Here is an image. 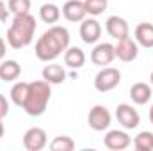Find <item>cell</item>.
<instances>
[{
  "label": "cell",
  "mask_w": 153,
  "mask_h": 151,
  "mask_svg": "<svg viewBox=\"0 0 153 151\" xmlns=\"http://www.w3.org/2000/svg\"><path fill=\"white\" fill-rule=\"evenodd\" d=\"M68 46H70V32H68V29L61 27V25H52L36 41L34 53H36V57L39 61L52 62L62 52H66Z\"/></svg>",
  "instance_id": "cell-1"
},
{
  "label": "cell",
  "mask_w": 153,
  "mask_h": 151,
  "mask_svg": "<svg viewBox=\"0 0 153 151\" xmlns=\"http://www.w3.org/2000/svg\"><path fill=\"white\" fill-rule=\"evenodd\" d=\"M36 29H38L36 18L30 13H27V14H14L13 23L7 29L5 39H7L9 46L14 48V50L25 48V46H29L34 41Z\"/></svg>",
  "instance_id": "cell-2"
},
{
  "label": "cell",
  "mask_w": 153,
  "mask_h": 151,
  "mask_svg": "<svg viewBox=\"0 0 153 151\" xmlns=\"http://www.w3.org/2000/svg\"><path fill=\"white\" fill-rule=\"evenodd\" d=\"M50 96H52V89H50V84L46 80L30 82L29 84L27 100H25V103H23L22 109L29 115L38 117L41 114H45L46 107H48V101H50Z\"/></svg>",
  "instance_id": "cell-3"
},
{
  "label": "cell",
  "mask_w": 153,
  "mask_h": 151,
  "mask_svg": "<svg viewBox=\"0 0 153 151\" xmlns=\"http://www.w3.org/2000/svg\"><path fill=\"white\" fill-rule=\"evenodd\" d=\"M119 82H121L119 70L111 68V66H105L94 76V89L98 93H109V91H112V89H116L119 85Z\"/></svg>",
  "instance_id": "cell-4"
},
{
  "label": "cell",
  "mask_w": 153,
  "mask_h": 151,
  "mask_svg": "<svg viewBox=\"0 0 153 151\" xmlns=\"http://www.w3.org/2000/svg\"><path fill=\"white\" fill-rule=\"evenodd\" d=\"M112 123V115L109 112L107 107L103 105H94L89 114H87V124L94 130V132H103L111 126Z\"/></svg>",
  "instance_id": "cell-5"
},
{
  "label": "cell",
  "mask_w": 153,
  "mask_h": 151,
  "mask_svg": "<svg viewBox=\"0 0 153 151\" xmlns=\"http://www.w3.org/2000/svg\"><path fill=\"white\" fill-rule=\"evenodd\" d=\"M116 119H117V123H119L125 130H134V128H137L139 123H141L139 112H137L132 105H128V103H119V105L116 107Z\"/></svg>",
  "instance_id": "cell-6"
},
{
  "label": "cell",
  "mask_w": 153,
  "mask_h": 151,
  "mask_svg": "<svg viewBox=\"0 0 153 151\" xmlns=\"http://www.w3.org/2000/svg\"><path fill=\"white\" fill-rule=\"evenodd\" d=\"M46 132L39 126H32L23 133V148L27 151H41L46 146Z\"/></svg>",
  "instance_id": "cell-7"
},
{
  "label": "cell",
  "mask_w": 153,
  "mask_h": 151,
  "mask_svg": "<svg viewBox=\"0 0 153 151\" xmlns=\"http://www.w3.org/2000/svg\"><path fill=\"white\" fill-rule=\"evenodd\" d=\"M114 50H116V57L119 61H123V62H132L139 55V44H137V41H134L130 36L119 39L117 44L114 46Z\"/></svg>",
  "instance_id": "cell-8"
},
{
  "label": "cell",
  "mask_w": 153,
  "mask_h": 151,
  "mask_svg": "<svg viewBox=\"0 0 153 151\" xmlns=\"http://www.w3.org/2000/svg\"><path fill=\"white\" fill-rule=\"evenodd\" d=\"M80 38L85 44H94L102 38V25L94 20V16H85L80 21Z\"/></svg>",
  "instance_id": "cell-9"
},
{
  "label": "cell",
  "mask_w": 153,
  "mask_h": 151,
  "mask_svg": "<svg viewBox=\"0 0 153 151\" xmlns=\"http://www.w3.org/2000/svg\"><path fill=\"white\" fill-rule=\"evenodd\" d=\"M103 144L107 150L112 151H123L132 144V139L126 132L123 130H109L103 137Z\"/></svg>",
  "instance_id": "cell-10"
},
{
  "label": "cell",
  "mask_w": 153,
  "mask_h": 151,
  "mask_svg": "<svg viewBox=\"0 0 153 151\" xmlns=\"http://www.w3.org/2000/svg\"><path fill=\"white\" fill-rule=\"evenodd\" d=\"M114 59H116V50L114 44H111V43H100L91 52V61L96 66H102V68L109 66Z\"/></svg>",
  "instance_id": "cell-11"
},
{
  "label": "cell",
  "mask_w": 153,
  "mask_h": 151,
  "mask_svg": "<svg viewBox=\"0 0 153 151\" xmlns=\"http://www.w3.org/2000/svg\"><path fill=\"white\" fill-rule=\"evenodd\" d=\"M105 29H107L109 36L117 39V41L123 39V38H126V36L130 34V27H128L126 20L121 18V16H109L107 21H105Z\"/></svg>",
  "instance_id": "cell-12"
},
{
  "label": "cell",
  "mask_w": 153,
  "mask_h": 151,
  "mask_svg": "<svg viewBox=\"0 0 153 151\" xmlns=\"http://www.w3.org/2000/svg\"><path fill=\"white\" fill-rule=\"evenodd\" d=\"M62 16L68 20V21H71V23H78V21H82L85 16H87V13H85V7H84V2H80V0H68L64 5H62Z\"/></svg>",
  "instance_id": "cell-13"
},
{
  "label": "cell",
  "mask_w": 153,
  "mask_h": 151,
  "mask_svg": "<svg viewBox=\"0 0 153 151\" xmlns=\"http://www.w3.org/2000/svg\"><path fill=\"white\" fill-rule=\"evenodd\" d=\"M152 85L144 84V82H137L130 87V100L135 103V105H146L150 100H152Z\"/></svg>",
  "instance_id": "cell-14"
},
{
  "label": "cell",
  "mask_w": 153,
  "mask_h": 151,
  "mask_svg": "<svg viewBox=\"0 0 153 151\" xmlns=\"http://www.w3.org/2000/svg\"><path fill=\"white\" fill-rule=\"evenodd\" d=\"M64 64L71 70H78L85 64V53L78 46H68L64 52Z\"/></svg>",
  "instance_id": "cell-15"
},
{
  "label": "cell",
  "mask_w": 153,
  "mask_h": 151,
  "mask_svg": "<svg viewBox=\"0 0 153 151\" xmlns=\"http://www.w3.org/2000/svg\"><path fill=\"white\" fill-rule=\"evenodd\" d=\"M41 75H43V80H46L50 85H57V84H62L66 80V71L62 70V66H59L55 62L45 66Z\"/></svg>",
  "instance_id": "cell-16"
},
{
  "label": "cell",
  "mask_w": 153,
  "mask_h": 151,
  "mask_svg": "<svg viewBox=\"0 0 153 151\" xmlns=\"http://www.w3.org/2000/svg\"><path fill=\"white\" fill-rule=\"evenodd\" d=\"M135 41L143 48H153V23H139L135 27Z\"/></svg>",
  "instance_id": "cell-17"
},
{
  "label": "cell",
  "mask_w": 153,
  "mask_h": 151,
  "mask_svg": "<svg viewBox=\"0 0 153 151\" xmlns=\"http://www.w3.org/2000/svg\"><path fill=\"white\" fill-rule=\"evenodd\" d=\"M20 75H22V66L16 61H4L0 64V80L14 82Z\"/></svg>",
  "instance_id": "cell-18"
},
{
  "label": "cell",
  "mask_w": 153,
  "mask_h": 151,
  "mask_svg": "<svg viewBox=\"0 0 153 151\" xmlns=\"http://www.w3.org/2000/svg\"><path fill=\"white\" fill-rule=\"evenodd\" d=\"M61 9L55 5V4H43L41 7H39V18L45 21V23H48V25H53V23H57L59 21V18H61Z\"/></svg>",
  "instance_id": "cell-19"
},
{
  "label": "cell",
  "mask_w": 153,
  "mask_h": 151,
  "mask_svg": "<svg viewBox=\"0 0 153 151\" xmlns=\"http://www.w3.org/2000/svg\"><path fill=\"white\" fill-rule=\"evenodd\" d=\"M27 93H29V84L27 82H16L11 87V101L16 107H23V103L27 100Z\"/></svg>",
  "instance_id": "cell-20"
},
{
  "label": "cell",
  "mask_w": 153,
  "mask_h": 151,
  "mask_svg": "<svg viewBox=\"0 0 153 151\" xmlns=\"http://www.w3.org/2000/svg\"><path fill=\"white\" fill-rule=\"evenodd\" d=\"M134 148L137 151H153V133L152 132H141L134 139Z\"/></svg>",
  "instance_id": "cell-21"
},
{
  "label": "cell",
  "mask_w": 153,
  "mask_h": 151,
  "mask_svg": "<svg viewBox=\"0 0 153 151\" xmlns=\"http://www.w3.org/2000/svg\"><path fill=\"white\" fill-rule=\"evenodd\" d=\"M107 5H109L107 0H84L85 13H87L89 16H94V18L100 16V14H103L105 9H107Z\"/></svg>",
  "instance_id": "cell-22"
},
{
  "label": "cell",
  "mask_w": 153,
  "mask_h": 151,
  "mask_svg": "<svg viewBox=\"0 0 153 151\" xmlns=\"http://www.w3.org/2000/svg\"><path fill=\"white\" fill-rule=\"evenodd\" d=\"M50 150L52 151H73L75 150V142L68 135H59V137H55L50 142Z\"/></svg>",
  "instance_id": "cell-23"
},
{
  "label": "cell",
  "mask_w": 153,
  "mask_h": 151,
  "mask_svg": "<svg viewBox=\"0 0 153 151\" xmlns=\"http://www.w3.org/2000/svg\"><path fill=\"white\" fill-rule=\"evenodd\" d=\"M7 7L13 14H27L30 11V0H9Z\"/></svg>",
  "instance_id": "cell-24"
},
{
  "label": "cell",
  "mask_w": 153,
  "mask_h": 151,
  "mask_svg": "<svg viewBox=\"0 0 153 151\" xmlns=\"http://www.w3.org/2000/svg\"><path fill=\"white\" fill-rule=\"evenodd\" d=\"M9 14H11V13H9V7L5 5L4 0H0V21L5 23V21L9 20Z\"/></svg>",
  "instance_id": "cell-25"
},
{
  "label": "cell",
  "mask_w": 153,
  "mask_h": 151,
  "mask_svg": "<svg viewBox=\"0 0 153 151\" xmlns=\"http://www.w3.org/2000/svg\"><path fill=\"white\" fill-rule=\"evenodd\" d=\"M9 114V101L0 94V119H4Z\"/></svg>",
  "instance_id": "cell-26"
},
{
  "label": "cell",
  "mask_w": 153,
  "mask_h": 151,
  "mask_svg": "<svg viewBox=\"0 0 153 151\" xmlns=\"http://www.w3.org/2000/svg\"><path fill=\"white\" fill-rule=\"evenodd\" d=\"M5 57V43H4V39L0 38V61Z\"/></svg>",
  "instance_id": "cell-27"
},
{
  "label": "cell",
  "mask_w": 153,
  "mask_h": 151,
  "mask_svg": "<svg viewBox=\"0 0 153 151\" xmlns=\"http://www.w3.org/2000/svg\"><path fill=\"white\" fill-rule=\"evenodd\" d=\"M4 132H5V130H4V123H2V119H0V139L4 137Z\"/></svg>",
  "instance_id": "cell-28"
},
{
  "label": "cell",
  "mask_w": 153,
  "mask_h": 151,
  "mask_svg": "<svg viewBox=\"0 0 153 151\" xmlns=\"http://www.w3.org/2000/svg\"><path fill=\"white\" fill-rule=\"evenodd\" d=\"M150 123L153 124V105H152V109H150Z\"/></svg>",
  "instance_id": "cell-29"
},
{
  "label": "cell",
  "mask_w": 153,
  "mask_h": 151,
  "mask_svg": "<svg viewBox=\"0 0 153 151\" xmlns=\"http://www.w3.org/2000/svg\"><path fill=\"white\" fill-rule=\"evenodd\" d=\"M150 82H152V85H153V71H152V76H150Z\"/></svg>",
  "instance_id": "cell-30"
}]
</instances>
